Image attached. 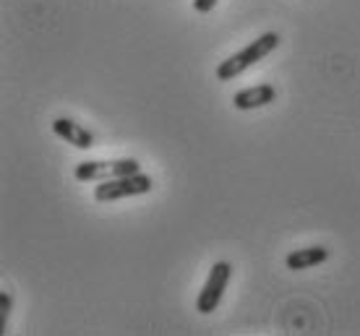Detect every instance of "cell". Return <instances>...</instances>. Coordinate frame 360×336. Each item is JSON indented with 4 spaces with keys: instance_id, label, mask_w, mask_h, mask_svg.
<instances>
[{
    "instance_id": "obj_2",
    "label": "cell",
    "mask_w": 360,
    "mask_h": 336,
    "mask_svg": "<svg viewBox=\"0 0 360 336\" xmlns=\"http://www.w3.org/2000/svg\"><path fill=\"white\" fill-rule=\"evenodd\" d=\"M152 177L144 173L126 175V177H112V180H102L94 188V201L99 203H110V201L131 199V196H144L152 191Z\"/></svg>"
},
{
    "instance_id": "obj_6",
    "label": "cell",
    "mask_w": 360,
    "mask_h": 336,
    "mask_svg": "<svg viewBox=\"0 0 360 336\" xmlns=\"http://www.w3.org/2000/svg\"><path fill=\"white\" fill-rule=\"evenodd\" d=\"M53 130H55V136L58 138H63L65 144H71L76 146V149H91L94 146V136H91L89 130L84 126H79V123H73V120L68 118H58L53 123Z\"/></svg>"
},
{
    "instance_id": "obj_1",
    "label": "cell",
    "mask_w": 360,
    "mask_h": 336,
    "mask_svg": "<svg viewBox=\"0 0 360 336\" xmlns=\"http://www.w3.org/2000/svg\"><path fill=\"white\" fill-rule=\"evenodd\" d=\"M277 45H279L277 32H266V34H262L259 39H253L251 45H245L240 53L230 55L227 60H222V63L217 65V79H219V81H233V79H238L243 71H248L251 65H256L269 53H274Z\"/></svg>"
},
{
    "instance_id": "obj_4",
    "label": "cell",
    "mask_w": 360,
    "mask_h": 336,
    "mask_svg": "<svg viewBox=\"0 0 360 336\" xmlns=\"http://www.w3.org/2000/svg\"><path fill=\"white\" fill-rule=\"evenodd\" d=\"M230 279H233V266L227 264V261H217L207 276V284L201 287V292H198V297H196L198 313L207 316V313L217 310V305L222 302V295H225Z\"/></svg>"
},
{
    "instance_id": "obj_7",
    "label": "cell",
    "mask_w": 360,
    "mask_h": 336,
    "mask_svg": "<svg viewBox=\"0 0 360 336\" xmlns=\"http://www.w3.org/2000/svg\"><path fill=\"white\" fill-rule=\"evenodd\" d=\"M329 258V250L324 246H314V248H300V250H292V253L285 258L288 269L292 271H306V269H314V266L324 264Z\"/></svg>"
},
{
    "instance_id": "obj_9",
    "label": "cell",
    "mask_w": 360,
    "mask_h": 336,
    "mask_svg": "<svg viewBox=\"0 0 360 336\" xmlns=\"http://www.w3.org/2000/svg\"><path fill=\"white\" fill-rule=\"evenodd\" d=\"M214 6H217V0H193V8H196L198 13H209Z\"/></svg>"
},
{
    "instance_id": "obj_5",
    "label": "cell",
    "mask_w": 360,
    "mask_h": 336,
    "mask_svg": "<svg viewBox=\"0 0 360 336\" xmlns=\"http://www.w3.org/2000/svg\"><path fill=\"white\" fill-rule=\"evenodd\" d=\"M277 100V91L271 83H259V86H248V89L238 91L233 97V107L238 109H256V107H266Z\"/></svg>"
},
{
    "instance_id": "obj_3",
    "label": "cell",
    "mask_w": 360,
    "mask_h": 336,
    "mask_svg": "<svg viewBox=\"0 0 360 336\" xmlns=\"http://www.w3.org/2000/svg\"><path fill=\"white\" fill-rule=\"evenodd\" d=\"M141 173V164L136 159H112V162H82L76 164L73 170V177L82 182H102V180H112V177H126V175Z\"/></svg>"
},
{
    "instance_id": "obj_8",
    "label": "cell",
    "mask_w": 360,
    "mask_h": 336,
    "mask_svg": "<svg viewBox=\"0 0 360 336\" xmlns=\"http://www.w3.org/2000/svg\"><path fill=\"white\" fill-rule=\"evenodd\" d=\"M11 308H13V297H11L8 292H0V334L6 331V326H8Z\"/></svg>"
}]
</instances>
